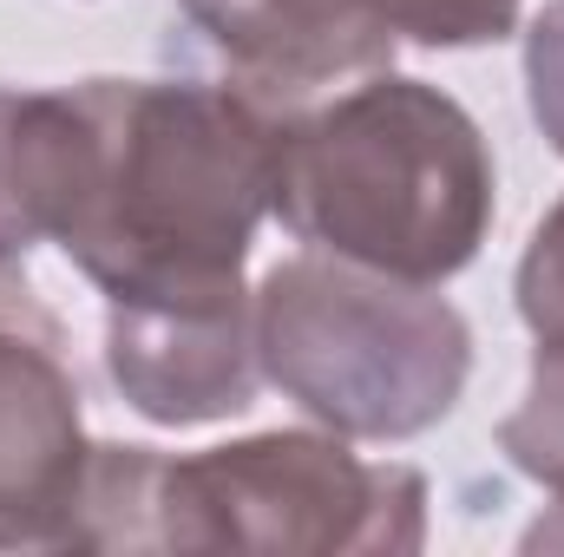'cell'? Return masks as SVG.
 <instances>
[{
	"mask_svg": "<svg viewBox=\"0 0 564 557\" xmlns=\"http://www.w3.org/2000/svg\"><path fill=\"white\" fill-rule=\"evenodd\" d=\"M282 112L250 86L79 79L13 92V184L106 302H230L276 197Z\"/></svg>",
	"mask_w": 564,
	"mask_h": 557,
	"instance_id": "cell-1",
	"label": "cell"
},
{
	"mask_svg": "<svg viewBox=\"0 0 564 557\" xmlns=\"http://www.w3.org/2000/svg\"><path fill=\"white\" fill-rule=\"evenodd\" d=\"M492 151L473 112L408 73L289 106L270 217L322 256L440 288L459 276L492 223Z\"/></svg>",
	"mask_w": 564,
	"mask_h": 557,
	"instance_id": "cell-2",
	"label": "cell"
},
{
	"mask_svg": "<svg viewBox=\"0 0 564 557\" xmlns=\"http://www.w3.org/2000/svg\"><path fill=\"white\" fill-rule=\"evenodd\" d=\"M250 308L263 381L341 439H414L466 394L473 328L426 282L302 250L250 288Z\"/></svg>",
	"mask_w": 564,
	"mask_h": 557,
	"instance_id": "cell-3",
	"label": "cell"
},
{
	"mask_svg": "<svg viewBox=\"0 0 564 557\" xmlns=\"http://www.w3.org/2000/svg\"><path fill=\"white\" fill-rule=\"evenodd\" d=\"M426 545V479L361 459L341 433H250L204 452H158L144 551L401 557Z\"/></svg>",
	"mask_w": 564,
	"mask_h": 557,
	"instance_id": "cell-4",
	"label": "cell"
},
{
	"mask_svg": "<svg viewBox=\"0 0 564 557\" xmlns=\"http://www.w3.org/2000/svg\"><path fill=\"white\" fill-rule=\"evenodd\" d=\"M93 439L59 321L0 282V551H79Z\"/></svg>",
	"mask_w": 564,
	"mask_h": 557,
	"instance_id": "cell-5",
	"label": "cell"
},
{
	"mask_svg": "<svg viewBox=\"0 0 564 557\" xmlns=\"http://www.w3.org/2000/svg\"><path fill=\"white\" fill-rule=\"evenodd\" d=\"M106 374L151 426H210L263 387L257 308L230 302H106Z\"/></svg>",
	"mask_w": 564,
	"mask_h": 557,
	"instance_id": "cell-6",
	"label": "cell"
},
{
	"mask_svg": "<svg viewBox=\"0 0 564 557\" xmlns=\"http://www.w3.org/2000/svg\"><path fill=\"white\" fill-rule=\"evenodd\" d=\"M177 13L224 53L237 86L270 106H308L394 59V33L355 0H177Z\"/></svg>",
	"mask_w": 564,
	"mask_h": 557,
	"instance_id": "cell-7",
	"label": "cell"
},
{
	"mask_svg": "<svg viewBox=\"0 0 564 557\" xmlns=\"http://www.w3.org/2000/svg\"><path fill=\"white\" fill-rule=\"evenodd\" d=\"M499 452H506L532 485H545L564 512V361L558 354H539V361H532V387H525V401L506 414V426H499ZM525 545H564V525L525 538Z\"/></svg>",
	"mask_w": 564,
	"mask_h": 557,
	"instance_id": "cell-8",
	"label": "cell"
},
{
	"mask_svg": "<svg viewBox=\"0 0 564 557\" xmlns=\"http://www.w3.org/2000/svg\"><path fill=\"white\" fill-rule=\"evenodd\" d=\"M381 33L414 46H492L519 26L525 0H355Z\"/></svg>",
	"mask_w": 564,
	"mask_h": 557,
	"instance_id": "cell-9",
	"label": "cell"
},
{
	"mask_svg": "<svg viewBox=\"0 0 564 557\" xmlns=\"http://www.w3.org/2000/svg\"><path fill=\"white\" fill-rule=\"evenodd\" d=\"M512 295H519V321L539 341V354L564 361V197L539 217V230H532V243L519 256Z\"/></svg>",
	"mask_w": 564,
	"mask_h": 557,
	"instance_id": "cell-10",
	"label": "cell"
},
{
	"mask_svg": "<svg viewBox=\"0 0 564 557\" xmlns=\"http://www.w3.org/2000/svg\"><path fill=\"white\" fill-rule=\"evenodd\" d=\"M525 99L532 125L564 157V0H545L525 26Z\"/></svg>",
	"mask_w": 564,
	"mask_h": 557,
	"instance_id": "cell-11",
	"label": "cell"
},
{
	"mask_svg": "<svg viewBox=\"0 0 564 557\" xmlns=\"http://www.w3.org/2000/svg\"><path fill=\"white\" fill-rule=\"evenodd\" d=\"M40 237L20 210V184H13V92H0V263L26 256Z\"/></svg>",
	"mask_w": 564,
	"mask_h": 557,
	"instance_id": "cell-12",
	"label": "cell"
}]
</instances>
